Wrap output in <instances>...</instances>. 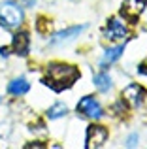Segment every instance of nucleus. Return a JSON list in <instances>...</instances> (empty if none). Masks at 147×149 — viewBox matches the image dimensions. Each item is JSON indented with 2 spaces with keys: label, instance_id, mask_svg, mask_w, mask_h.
I'll return each instance as SVG.
<instances>
[{
  "label": "nucleus",
  "instance_id": "dca6fc26",
  "mask_svg": "<svg viewBox=\"0 0 147 149\" xmlns=\"http://www.w3.org/2000/svg\"><path fill=\"white\" fill-rule=\"evenodd\" d=\"M126 146H128V147H134V146H136V136H132V138L128 140V143H126Z\"/></svg>",
  "mask_w": 147,
  "mask_h": 149
},
{
  "label": "nucleus",
  "instance_id": "9b49d317",
  "mask_svg": "<svg viewBox=\"0 0 147 149\" xmlns=\"http://www.w3.org/2000/svg\"><path fill=\"white\" fill-rule=\"evenodd\" d=\"M28 89H30L28 81L23 79V77H19V79H13V81L10 83V87H8V93L17 96V95H25V93H28Z\"/></svg>",
  "mask_w": 147,
  "mask_h": 149
},
{
  "label": "nucleus",
  "instance_id": "f03ea898",
  "mask_svg": "<svg viewBox=\"0 0 147 149\" xmlns=\"http://www.w3.org/2000/svg\"><path fill=\"white\" fill-rule=\"evenodd\" d=\"M0 23L8 29H17L23 23V10L13 0H6L0 4Z\"/></svg>",
  "mask_w": 147,
  "mask_h": 149
},
{
  "label": "nucleus",
  "instance_id": "39448f33",
  "mask_svg": "<svg viewBox=\"0 0 147 149\" xmlns=\"http://www.w3.org/2000/svg\"><path fill=\"white\" fill-rule=\"evenodd\" d=\"M107 140V128L100 125H91L87 130V147H102L104 142Z\"/></svg>",
  "mask_w": 147,
  "mask_h": 149
},
{
  "label": "nucleus",
  "instance_id": "4468645a",
  "mask_svg": "<svg viewBox=\"0 0 147 149\" xmlns=\"http://www.w3.org/2000/svg\"><path fill=\"white\" fill-rule=\"evenodd\" d=\"M138 72H140V74H145V76H147V58H145V61H144V62L140 64V68H138Z\"/></svg>",
  "mask_w": 147,
  "mask_h": 149
},
{
  "label": "nucleus",
  "instance_id": "6e6552de",
  "mask_svg": "<svg viewBox=\"0 0 147 149\" xmlns=\"http://www.w3.org/2000/svg\"><path fill=\"white\" fill-rule=\"evenodd\" d=\"M28 45H30V38H28V32H19L13 36V42H11V49L15 51L17 55L25 57L28 53Z\"/></svg>",
  "mask_w": 147,
  "mask_h": 149
},
{
  "label": "nucleus",
  "instance_id": "f8f14e48",
  "mask_svg": "<svg viewBox=\"0 0 147 149\" xmlns=\"http://www.w3.org/2000/svg\"><path fill=\"white\" fill-rule=\"evenodd\" d=\"M94 85H96V89L98 91H102V93H106V91H110V87H111V79H110V76L107 74H96L94 76Z\"/></svg>",
  "mask_w": 147,
  "mask_h": 149
},
{
  "label": "nucleus",
  "instance_id": "f257e3e1",
  "mask_svg": "<svg viewBox=\"0 0 147 149\" xmlns=\"http://www.w3.org/2000/svg\"><path fill=\"white\" fill-rule=\"evenodd\" d=\"M79 79V70L72 64H62V62H53L47 66V79L44 81L45 85L53 87L55 91L72 87Z\"/></svg>",
  "mask_w": 147,
  "mask_h": 149
},
{
  "label": "nucleus",
  "instance_id": "1a4fd4ad",
  "mask_svg": "<svg viewBox=\"0 0 147 149\" xmlns=\"http://www.w3.org/2000/svg\"><path fill=\"white\" fill-rule=\"evenodd\" d=\"M83 29H85V26H72V29L60 30V32H57V34H55V38L51 40V44L55 45V44H60V42H66V40H70V38L77 36L79 32H83Z\"/></svg>",
  "mask_w": 147,
  "mask_h": 149
},
{
  "label": "nucleus",
  "instance_id": "0eeeda50",
  "mask_svg": "<svg viewBox=\"0 0 147 149\" xmlns=\"http://www.w3.org/2000/svg\"><path fill=\"white\" fill-rule=\"evenodd\" d=\"M126 32H128V30H126L125 23H121L117 17L110 19L107 25H106V30H104V34H106L107 40H119V38H125Z\"/></svg>",
  "mask_w": 147,
  "mask_h": 149
},
{
  "label": "nucleus",
  "instance_id": "423d86ee",
  "mask_svg": "<svg viewBox=\"0 0 147 149\" xmlns=\"http://www.w3.org/2000/svg\"><path fill=\"white\" fill-rule=\"evenodd\" d=\"M144 98H145L144 87H140V85H136V83L128 85V87L123 91V100L128 106H132V108H138L140 104H144Z\"/></svg>",
  "mask_w": 147,
  "mask_h": 149
},
{
  "label": "nucleus",
  "instance_id": "2eb2a0df",
  "mask_svg": "<svg viewBox=\"0 0 147 149\" xmlns=\"http://www.w3.org/2000/svg\"><path fill=\"white\" fill-rule=\"evenodd\" d=\"M21 2H23V4H25V6H26V8H32V6H34V4H36V0H21Z\"/></svg>",
  "mask_w": 147,
  "mask_h": 149
},
{
  "label": "nucleus",
  "instance_id": "ddd939ff",
  "mask_svg": "<svg viewBox=\"0 0 147 149\" xmlns=\"http://www.w3.org/2000/svg\"><path fill=\"white\" fill-rule=\"evenodd\" d=\"M66 111H68V109H66V106L59 102V104L51 106V108L47 109V117H49V119H59V117L66 115Z\"/></svg>",
  "mask_w": 147,
  "mask_h": 149
},
{
  "label": "nucleus",
  "instance_id": "9d476101",
  "mask_svg": "<svg viewBox=\"0 0 147 149\" xmlns=\"http://www.w3.org/2000/svg\"><path fill=\"white\" fill-rule=\"evenodd\" d=\"M123 51H125V45H117V47H113V49H107L106 55H104V58H102V62H100V64H102V68H107V66H111L119 57H121Z\"/></svg>",
  "mask_w": 147,
  "mask_h": 149
},
{
  "label": "nucleus",
  "instance_id": "7ed1b4c3",
  "mask_svg": "<svg viewBox=\"0 0 147 149\" xmlns=\"http://www.w3.org/2000/svg\"><path fill=\"white\" fill-rule=\"evenodd\" d=\"M77 111L83 113V115L89 117V119H100V117L104 115L100 104L92 98V96H85V98H81L79 104H77Z\"/></svg>",
  "mask_w": 147,
  "mask_h": 149
},
{
  "label": "nucleus",
  "instance_id": "20e7f679",
  "mask_svg": "<svg viewBox=\"0 0 147 149\" xmlns=\"http://www.w3.org/2000/svg\"><path fill=\"white\" fill-rule=\"evenodd\" d=\"M145 4H147V0H125L121 8V15L134 23L141 15V11L145 10Z\"/></svg>",
  "mask_w": 147,
  "mask_h": 149
}]
</instances>
